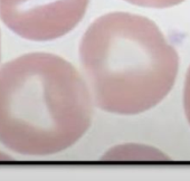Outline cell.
<instances>
[{
  "label": "cell",
  "instance_id": "obj_1",
  "mask_svg": "<svg viewBox=\"0 0 190 181\" xmlns=\"http://www.w3.org/2000/svg\"><path fill=\"white\" fill-rule=\"evenodd\" d=\"M88 87L69 62L28 53L0 68V142L24 156L74 146L92 123Z\"/></svg>",
  "mask_w": 190,
  "mask_h": 181
},
{
  "label": "cell",
  "instance_id": "obj_2",
  "mask_svg": "<svg viewBox=\"0 0 190 181\" xmlns=\"http://www.w3.org/2000/svg\"><path fill=\"white\" fill-rule=\"evenodd\" d=\"M79 58L101 110L135 115L171 92L179 56L155 22L130 12L96 18L84 32Z\"/></svg>",
  "mask_w": 190,
  "mask_h": 181
},
{
  "label": "cell",
  "instance_id": "obj_3",
  "mask_svg": "<svg viewBox=\"0 0 190 181\" xmlns=\"http://www.w3.org/2000/svg\"><path fill=\"white\" fill-rule=\"evenodd\" d=\"M90 0H0V18L22 38L48 42L72 32Z\"/></svg>",
  "mask_w": 190,
  "mask_h": 181
},
{
  "label": "cell",
  "instance_id": "obj_4",
  "mask_svg": "<svg viewBox=\"0 0 190 181\" xmlns=\"http://www.w3.org/2000/svg\"><path fill=\"white\" fill-rule=\"evenodd\" d=\"M103 159L111 161H161L168 159V156L152 146L131 143L114 146L105 153Z\"/></svg>",
  "mask_w": 190,
  "mask_h": 181
},
{
  "label": "cell",
  "instance_id": "obj_5",
  "mask_svg": "<svg viewBox=\"0 0 190 181\" xmlns=\"http://www.w3.org/2000/svg\"><path fill=\"white\" fill-rule=\"evenodd\" d=\"M124 1L135 5V6H140V7L162 9V8H170L177 6L183 2L185 0H124Z\"/></svg>",
  "mask_w": 190,
  "mask_h": 181
},
{
  "label": "cell",
  "instance_id": "obj_6",
  "mask_svg": "<svg viewBox=\"0 0 190 181\" xmlns=\"http://www.w3.org/2000/svg\"><path fill=\"white\" fill-rule=\"evenodd\" d=\"M183 109L188 122L190 124V67L187 72L185 89H183Z\"/></svg>",
  "mask_w": 190,
  "mask_h": 181
},
{
  "label": "cell",
  "instance_id": "obj_7",
  "mask_svg": "<svg viewBox=\"0 0 190 181\" xmlns=\"http://www.w3.org/2000/svg\"><path fill=\"white\" fill-rule=\"evenodd\" d=\"M7 159H10V156L0 152V161H1V160H7Z\"/></svg>",
  "mask_w": 190,
  "mask_h": 181
},
{
  "label": "cell",
  "instance_id": "obj_8",
  "mask_svg": "<svg viewBox=\"0 0 190 181\" xmlns=\"http://www.w3.org/2000/svg\"><path fill=\"white\" fill-rule=\"evenodd\" d=\"M0 58H1V42H0Z\"/></svg>",
  "mask_w": 190,
  "mask_h": 181
}]
</instances>
